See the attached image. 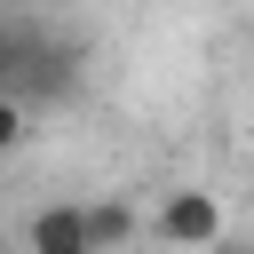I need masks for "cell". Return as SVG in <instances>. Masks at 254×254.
Returning a JSON list of instances; mask_svg holds the SVG:
<instances>
[{
  "instance_id": "1",
  "label": "cell",
  "mask_w": 254,
  "mask_h": 254,
  "mask_svg": "<svg viewBox=\"0 0 254 254\" xmlns=\"http://www.w3.org/2000/svg\"><path fill=\"white\" fill-rule=\"evenodd\" d=\"M143 230H151L159 246H175V254H206V246L222 238V198H214V190H167Z\"/></svg>"
},
{
  "instance_id": "2",
  "label": "cell",
  "mask_w": 254,
  "mask_h": 254,
  "mask_svg": "<svg viewBox=\"0 0 254 254\" xmlns=\"http://www.w3.org/2000/svg\"><path fill=\"white\" fill-rule=\"evenodd\" d=\"M24 238H32V254H95V246H87V214H79L71 198L40 206V214L24 222Z\"/></svg>"
},
{
  "instance_id": "3",
  "label": "cell",
  "mask_w": 254,
  "mask_h": 254,
  "mask_svg": "<svg viewBox=\"0 0 254 254\" xmlns=\"http://www.w3.org/2000/svg\"><path fill=\"white\" fill-rule=\"evenodd\" d=\"M79 214H87V246H95V254H127V246L143 238V214H135V198H87Z\"/></svg>"
},
{
  "instance_id": "4",
  "label": "cell",
  "mask_w": 254,
  "mask_h": 254,
  "mask_svg": "<svg viewBox=\"0 0 254 254\" xmlns=\"http://www.w3.org/2000/svg\"><path fill=\"white\" fill-rule=\"evenodd\" d=\"M32 48H40V32H32V24H0V95H8V103H16V79H24Z\"/></svg>"
},
{
  "instance_id": "5",
  "label": "cell",
  "mask_w": 254,
  "mask_h": 254,
  "mask_svg": "<svg viewBox=\"0 0 254 254\" xmlns=\"http://www.w3.org/2000/svg\"><path fill=\"white\" fill-rule=\"evenodd\" d=\"M16 143H24V103H8V95H0V159H8Z\"/></svg>"
},
{
  "instance_id": "6",
  "label": "cell",
  "mask_w": 254,
  "mask_h": 254,
  "mask_svg": "<svg viewBox=\"0 0 254 254\" xmlns=\"http://www.w3.org/2000/svg\"><path fill=\"white\" fill-rule=\"evenodd\" d=\"M206 254H254V238H230V230H222V238H214Z\"/></svg>"
}]
</instances>
